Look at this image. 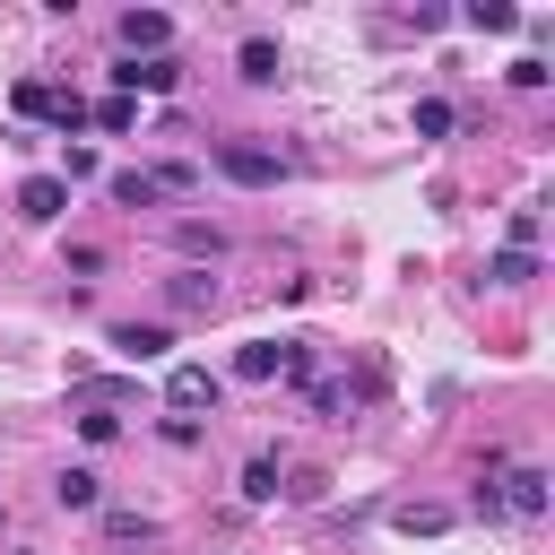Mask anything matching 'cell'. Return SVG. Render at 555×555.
Returning <instances> with one entry per match:
<instances>
[{
	"instance_id": "6da1fadb",
	"label": "cell",
	"mask_w": 555,
	"mask_h": 555,
	"mask_svg": "<svg viewBox=\"0 0 555 555\" xmlns=\"http://www.w3.org/2000/svg\"><path fill=\"white\" fill-rule=\"evenodd\" d=\"M217 173H225V182H243V191H269L286 165H278V147H251V139H217Z\"/></svg>"
},
{
	"instance_id": "7a4b0ae2",
	"label": "cell",
	"mask_w": 555,
	"mask_h": 555,
	"mask_svg": "<svg viewBox=\"0 0 555 555\" xmlns=\"http://www.w3.org/2000/svg\"><path fill=\"white\" fill-rule=\"evenodd\" d=\"M217 399H225V382H217L208 364H173V373H165V408H173V416H191V408H217Z\"/></svg>"
},
{
	"instance_id": "3957f363",
	"label": "cell",
	"mask_w": 555,
	"mask_h": 555,
	"mask_svg": "<svg viewBox=\"0 0 555 555\" xmlns=\"http://www.w3.org/2000/svg\"><path fill=\"white\" fill-rule=\"evenodd\" d=\"M173 78H182V69H173L165 52H156V61H130V52L113 61V95H130V104H139V95H165Z\"/></svg>"
},
{
	"instance_id": "277c9868",
	"label": "cell",
	"mask_w": 555,
	"mask_h": 555,
	"mask_svg": "<svg viewBox=\"0 0 555 555\" xmlns=\"http://www.w3.org/2000/svg\"><path fill=\"white\" fill-rule=\"evenodd\" d=\"M165 43H173V17H165V9H130V17H121V52H130V61H156Z\"/></svg>"
},
{
	"instance_id": "5b68a950",
	"label": "cell",
	"mask_w": 555,
	"mask_h": 555,
	"mask_svg": "<svg viewBox=\"0 0 555 555\" xmlns=\"http://www.w3.org/2000/svg\"><path fill=\"white\" fill-rule=\"evenodd\" d=\"M61 208H69V182H61V173H26V182H17V217H26V225H52Z\"/></svg>"
},
{
	"instance_id": "8992f818",
	"label": "cell",
	"mask_w": 555,
	"mask_h": 555,
	"mask_svg": "<svg viewBox=\"0 0 555 555\" xmlns=\"http://www.w3.org/2000/svg\"><path fill=\"white\" fill-rule=\"evenodd\" d=\"M494 512H520V520H538V512H546V468H503V486H494Z\"/></svg>"
},
{
	"instance_id": "52a82bcc",
	"label": "cell",
	"mask_w": 555,
	"mask_h": 555,
	"mask_svg": "<svg viewBox=\"0 0 555 555\" xmlns=\"http://www.w3.org/2000/svg\"><path fill=\"white\" fill-rule=\"evenodd\" d=\"M286 373V338H251V347H234V382H278Z\"/></svg>"
},
{
	"instance_id": "ba28073f",
	"label": "cell",
	"mask_w": 555,
	"mask_h": 555,
	"mask_svg": "<svg viewBox=\"0 0 555 555\" xmlns=\"http://www.w3.org/2000/svg\"><path fill=\"white\" fill-rule=\"evenodd\" d=\"M52 503H61V512H95V503H104V477H95V468H61V477H52Z\"/></svg>"
},
{
	"instance_id": "9c48e42d",
	"label": "cell",
	"mask_w": 555,
	"mask_h": 555,
	"mask_svg": "<svg viewBox=\"0 0 555 555\" xmlns=\"http://www.w3.org/2000/svg\"><path fill=\"white\" fill-rule=\"evenodd\" d=\"M113 199H121V208H156V199H165L156 165H121V173H113Z\"/></svg>"
},
{
	"instance_id": "30bf717a",
	"label": "cell",
	"mask_w": 555,
	"mask_h": 555,
	"mask_svg": "<svg viewBox=\"0 0 555 555\" xmlns=\"http://www.w3.org/2000/svg\"><path fill=\"white\" fill-rule=\"evenodd\" d=\"M165 295H173V312H217V278H208V269H182V278H165Z\"/></svg>"
},
{
	"instance_id": "8fae6325",
	"label": "cell",
	"mask_w": 555,
	"mask_h": 555,
	"mask_svg": "<svg viewBox=\"0 0 555 555\" xmlns=\"http://www.w3.org/2000/svg\"><path fill=\"white\" fill-rule=\"evenodd\" d=\"M113 347H121V356H130V364H147V356H165V347H173V338H165V330H156V321H113Z\"/></svg>"
},
{
	"instance_id": "7c38bea8",
	"label": "cell",
	"mask_w": 555,
	"mask_h": 555,
	"mask_svg": "<svg viewBox=\"0 0 555 555\" xmlns=\"http://www.w3.org/2000/svg\"><path fill=\"white\" fill-rule=\"evenodd\" d=\"M234 61H243V78H251V87H278V69H286V61H278V43H269V35H251V43H243V52H234Z\"/></svg>"
},
{
	"instance_id": "4fadbf2b",
	"label": "cell",
	"mask_w": 555,
	"mask_h": 555,
	"mask_svg": "<svg viewBox=\"0 0 555 555\" xmlns=\"http://www.w3.org/2000/svg\"><path fill=\"white\" fill-rule=\"evenodd\" d=\"M460 17H468L477 35H512V26H520V9H512V0H468Z\"/></svg>"
},
{
	"instance_id": "5bb4252c",
	"label": "cell",
	"mask_w": 555,
	"mask_h": 555,
	"mask_svg": "<svg viewBox=\"0 0 555 555\" xmlns=\"http://www.w3.org/2000/svg\"><path fill=\"white\" fill-rule=\"evenodd\" d=\"M9 104H17L26 121H52V113H61V87H43V78H17V95H9Z\"/></svg>"
},
{
	"instance_id": "9a60e30c",
	"label": "cell",
	"mask_w": 555,
	"mask_h": 555,
	"mask_svg": "<svg viewBox=\"0 0 555 555\" xmlns=\"http://www.w3.org/2000/svg\"><path fill=\"white\" fill-rule=\"evenodd\" d=\"M538 278V251H494L486 260V286H529Z\"/></svg>"
},
{
	"instance_id": "2e32d148",
	"label": "cell",
	"mask_w": 555,
	"mask_h": 555,
	"mask_svg": "<svg viewBox=\"0 0 555 555\" xmlns=\"http://www.w3.org/2000/svg\"><path fill=\"white\" fill-rule=\"evenodd\" d=\"M243 503H278V460H269V451L243 460Z\"/></svg>"
},
{
	"instance_id": "e0dca14e",
	"label": "cell",
	"mask_w": 555,
	"mask_h": 555,
	"mask_svg": "<svg viewBox=\"0 0 555 555\" xmlns=\"http://www.w3.org/2000/svg\"><path fill=\"white\" fill-rule=\"evenodd\" d=\"M390 520H399L408 538H442V529H451V512H442V503H399Z\"/></svg>"
},
{
	"instance_id": "ac0fdd59",
	"label": "cell",
	"mask_w": 555,
	"mask_h": 555,
	"mask_svg": "<svg viewBox=\"0 0 555 555\" xmlns=\"http://www.w3.org/2000/svg\"><path fill=\"white\" fill-rule=\"evenodd\" d=\"M104 538H121V546H147V538H156V520H147V512H104Z\"/></svg>"
},
{
	"instance_id": "d6986e66",
	"label": "cell",
	"mask_w": 555,
	"mask_h": 555,
	"mask_svg": "<svg viewBox=\"0 0 555 555\" xmlns=\"http://www.w3.org/2000/svg\"><path fill=\"white\" fill-rule=\"evenodd\" d=\"M442 130H451V104L425 95V104H416V139H442Z\"/></svg>"
},
{
	"instance_id": "ffe728a7",
	"label": "cell",
	"mask_w": 555,
	"mask_h": 555,
	"mask_svg": "<svg viewBox=\"0 0 555 555\" xmlns=\"http://www.w3.org/2000/svg\"><path fill=\"white\" fill-rule=\"evenodd\" d=\"M95 121H104V130H130V121H139V104H130V95H104V104H95Z\"/></svg>"
},
{
	"instance_id": "44dd1931",
	"label": "cell",
	"mask_w": 555,
	"mask_h": 555,
	"mask_svg": "<svg viewBox=\"0 0 555 555\" xmlns=\"http://www.w3.org/2000/svg\"><path fill=\"white\" fill-rule=\"evenodd\" d=\"M503 251H538V208H512V243Z\"/></svg>"
},
{
	"instance_id": "7402d4cb",
	"label": "cell",
	"mask_w": 555,
	"mask_h": 555,
	"mask_svg": "<svg viewBox=\"0 0 555 555\" xmlns=\"http://www.w3.org/2000/svg\"><path fill=\"white\" fill-rule=\"evenodd\" d=\"M546 78H555V69H546L538 52H520V61H512V87H546Z\"/></svg>"
},
{
	"instance_id": "603a6c76",
	"label": "cell",
	"mask_w": 555,
	"mask_h": 555,
	"mask_svg": "<svg viewBox=\"0 0 555 555\" xmlns=\"http://www.w3.org/2000/svg\"><path fill=\"white\" fill-rule=\"evenodd\" d=\"M173 243H182V251H208V260H217V225H173Z\"/></svg>"
},
{
	"instance_id": "cb8c5ba5",
	"label": "cell",
	"mask_w": 555,
	"mask_h": 555,
	"mask_svg": "<svg viewBox=\"0 0 555 555\" xmlns=\"http://www.w3.org/2000/svg\"><path fill=\"white\" fill-rule=\"evenodd\" d=\"M312 399H321L330 416H347V408H356V390H347V382H312Z\"/></svg>"
},
{
	"instance_id": "d4e9b609",
	"label": "cell",
	"mask_w": 555,
	"mask_h": 555,
	"mask_svg": "<svg viewBox=\"0 0 555 555\" xmlns=\"http://www.w3.org/2000/svg\"><path fill=\"white\" fill-rule=\"evenodd\" d=\"M78 434H87V442H113V434H121V416H104V408H87V416H78Z\"/></svg>"
}]
</instances>
